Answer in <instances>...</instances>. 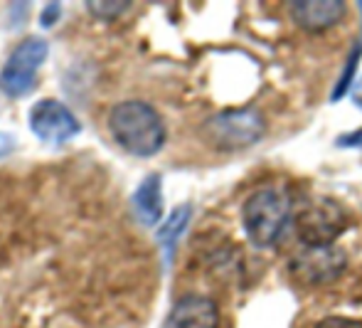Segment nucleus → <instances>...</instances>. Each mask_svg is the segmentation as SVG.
<instances>
[{
  "label": "nucleus",
  "instance_id": "obj_5",
  "mask_svg": "<svg viewBox=\"0 0 362 328\" xmlns=\"http://www.w3.org/2000/svg\"><path fill=\"white\" fill-rule=\"evenodd\" d=\"M47 40L40 35H30L23 43L15 45V50L0 69V91L10 99H20V96L30 94L35 89V81H37V69L47 60Z\"/></svg>",
  "mask_w": 362,
  "mask_h": 328
},
{
  "label": "nucleus",
  "instance_id": "obj_19",
  "mask_svg": "<svg viewBox=\"0 0 362 328\" xmlns=\"http://www.w3.org/2000/svg\"><path fill=\"white\" fill-rule=\"evenodd\" d=\"M358 8H360V15H362V3H360V5H358Z\"/></svg>",
  "mask_w": 362,
  "mask_h": 328
},
{
  "label": "nucleus",
  "instance_id": "obj_1",
  "mask_svg": "<svg viewBox=\"0 0 362 328\" xmlns=\"http://www.w3.org/2000/svg\"><path fill=\"white\" fill-rule=\"evenodd\" d=\"M109 133L129 156L151 158L165 146V124L151 104L129 99L109 111Z\"/></svg>",
  "mask_w": 362,
  "mask_h": 328
},
{
  "label": "nucleus",
  "instance_id": "obj_3",
  "mask_svg": "<svg viewBox=\"0 0 362 328\" xmlns=\"http://www.w3.org/2000/svg\"><path fill=\"white\" fill-rule=\"evenodd\" d=\"M267 121L254 109H229L219 111L202 126V136L217 151H244L262 141Z\"/></svg>",
  "mask_w": 362,
  "mask_h": 328
},
{
  "label": "nucleus",
  "instance_id": "obj_10",
  "mask_svg": "<svg viewBox=\"0 0 362 328\" xmlns=\"http://www.w3.org/2000/svg\"><path fill=\"white\" fill-rule=\"evenodd\" d=\"M134 215L141 225L156 227L163 217V178L158 173H148L131 198Z\"/></svg>",
  "mask_w": 362,
  "mask_h": 328
},
{
  "label": "nucleus",
  "instance_id": "obj_18",
  "mask_svg": "<svg viewBox=\"0 0 362 328\" xmlns=\"http://www.w3.org/2000/svg\"><path fill=\"white\" fill-rule=\"evenodd\" d=\"M350 96H353V104L358 106V109H362V74H358V79H355Z\"/></svg>",
  "mask_w": 362,
  "mask_h": 328
},
{
  "label": "nucleus",
  "instance_id": "obj_6",
  "mask_svg": "<svg viewBox=\"0 0 362 328\" xmlns=\"http://www.w3.org/2000/svg\"><path fill=\"white\" fill-rule=\"evenodd\" d=\"M348 266V257L340 247L328 244V247H300L291 257L288 271L298 284L318 286L338 279Z\"/></svg>",
  "mask_w": 362,
  "mask_h": 328
},
{
  "label": "nucleus",
  "instance_id": "obj_13",
  "mask_svg": "<svg viewBox=\"0 0 362 328\" xmlns=\"http://www.w3.org/2000/svg\"><path fill=\"white\" fill-rule=\"evenodd\" d=\"M86 8L91 10V15H96V18H106V20H111V18H116V15H121L124 10H129L131 5L129 3H86Z\"/></svg>",
  "mask_w": 362,
  "mask_h": 328
},
{
  "label": "nucleus",
  "instance_id": "obj_8",
  "mask_svg": "<svg viewBox=\"0 0 362 328\" xmlns=\"http://www.w3.org/2000/svg\"><path fill=\"white\" fill-rule=\"evenodd\" d=\"M219 311L212 299L202 294H187L175 301L163 328H217Z\"/></svg>",
  "mask_w": 362,
  "mask_h": 328
},
{
  "label": "nucleus",
  "instance_id": "obj_14",
  "mask_svg": "<svg viewBox=\"0 0 362 328\" xmlns=\"http://www.w3.org/2000/svg\"><path fill=\"white\" fill-rule=\"evenodd\" d=\"M59 18H62V5L47 3L42 15H40V25H42V28H54V23H59Z\"/></svg>",
  "mask_w": 362,
  "mask_h": 328
},
{
  "label": "nucleus",
  "instance_id": "obj_7",
  "mask_svg": "<svg viewBox=\"0 0 362 328\" xmlns=\"http://www.w3.org/2000/svg\"><path fill=\"white\" fill-rule=\"evenodd\" d=\"M28 124L30 131L47 146H62L81 131L79 119L57 99H40L30 109Z\"/></svg>",
  "mask_w": 362,
  "mask_h": 328
},
{
  "label": "nucleus",
  "instance_id": "obj_16",
  "mask_svg": "<svg viewBox=\"0 0 362 328\" xmlns=\"http://www.w3.org/2000/svg\"><path fill=\"white\" fill-rule=\"evenodd\" d=\"M335 146L338 148H362V129H355L350 133L335 138Z\"/></svg>",
  "mask_w": 362,
  "mask_h": 328
},
{
  "label": "nucleus",
  "instance_id": "obj_2",
  "mask_svg": "<svg viewBox=\"0 0 362 328\" xmlns=\"http://www.w3.org/2000/svg\"><path fill=\"white\" fill-rule=\"evenodd\" d=\"M291 198L284 188L267 186L254 191L242 208V225L254 247H274L291 220Z\"/></svg>",
  "mask_w": 362,
  "mask_h": 328
},
{
  "label": "nucleus",
  "instance_id": "obj_11",
  "mask_svg": "<svg viewBox=\"0 0 362 328\" xmlns=\"http://www.w3.org/2000/svg\"><path fill=\"white\" fill-rule=\"evenodd\" d=\"M190 217H192V205L190 203L177 205L170 213V217L158 227L156 237H158V242L163 244V249L168 252V259L175 252V244H177V239L182 237V232L187 230V225H190Z\"/></svg>",
  "mask_w": 362,
  "mask_h": 328
},
{
  "label": "nucleus",
  "instance_id": "obj_15",
  "mask_svg": "<svg viewBox=\"0 0 362 328\" xmlns=\"http://www.w3.org/2000/svg\"><path fill=\"white\" fill-rule=\"evenodd\" d=\"M315 328H362V321L348 319V316H328Z\"/></svg>",
  "mask_w": 362,
  "mask_h": 328
},
{
  "label": "nucleus",
  "instance_id": "obj_4",
  "mask_svg": "<svg viewBox=\"0 0 362 328\" xmlns=\"http://www.w3.org/2000/svg\"><path fill=\"white\" fill-rule=\"evenodd\" d=\"M348 227L343 205L333 198H310L296 215V234L303 247H328Z\"/></svg>",
  "mask_w": 362,
  "mask_h": 328
},
{
  "label": "nucleus",
  "instance_id": "obj_12",
  "mask_svg": "<svg viewBox=\"0 0 362 328\" xmlns=\"http://www.w3.org/2000/svg\"><path fill=\"white\" fill-rule=\"evenodd\" d=\"M360 60H362V45H355L353 52H350V57H348V62H345L343 74H340L338 84H335L333 94H330V101H340L348 91H353V84H355V79H358L355 72H358V67H360Z\"/></svg>",
  "mask_w": 362,
  "mask_h": 328
},
{
  "label": "nucleus",
  "instance_id": "obj_9",
  "mask_svg": "<svg viewBox=\"0 0 362 328\" xmlns=\"http://www.w3.org/2000/svg\"><path fill=\"white\" fill-rule=\"evenodd\" d=\"M288 15L305 33H323L345 18V3L340 0H296V3H288Z\"/></svg>",
  "mask_w": 362,
  "mask_h": 328
},
{
  "label": "nucleus",
  "instance_id": "obj_17",
  "mask_svg": "<svg viewBox=\"0 0 362 328\" xmlns=\"http://www.w3.org/2000/svg\"><path fill=\"white\" fill-rule=\"evenodd\" d=\"M15 146H18V138L8 131H0V158L10 156L15 151Z\"/></svg>",
  "mask_w": 362,
  "mask_h": 328
}]
</instances>
